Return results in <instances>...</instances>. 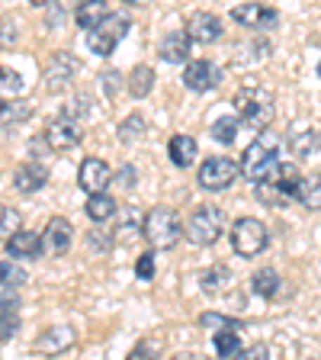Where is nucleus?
Segmentation results:
<instances>
[{
	"instance_id": "nucleus-1",
	"label": "nucleus",
	"mask_w": 321,
	"mask_h": 360,
	"mask_svg": "<svg viewBox=\"0 0 321 360\" xmlns=\"http://www.w3.org/2000/svg\"><path fill=\"white\" fill-rule=\"evenodd\" d=\"M280 158H283V139H280L277 132H261L254 142L244 148V155H241V174H244L254 187L270 184V180L280 174V167H283Z\"/></svg>"
},
{
	"instance_id": "nucleus-2",
	"label": "nucleus",
	"mask_w": 321,
	"mask_h": 360,
	"mask_svg": "<svg viewBox=\"0 0 321 360\" xmlns=\"http://www.w3.org/2000/svg\"><path fill=\"white\" fill-rule=\"evenodd\" d=\"M235 110H238V120L244 126H251L257 135L267 132V126L273 122V94L267 87H241L235 94Z\"/></svg>"
},
{
	"instance_id": "nucleus-3",
	"label": "nucleus",
	"mask_w": 321,
	"mask_h": 360,
	"mask_svg": "<svg viewBox=\"0 0 321 360\" xmlns=\"http://www.w3.org/2000/svg\"><path fill=\"white\" fill-rule=\"evenodd\" d=\"M187 232V225L180 222V216L171 210V206H155V210L145 212L142 219V235L151 248L157 251H167L180 241V235Z\"/></svg>"
},
{
	"instance_id": "nucleus-4",
	"label": "nucleus",
	"mask_w": 321,
	"mask_h": 360,
	"mask_svg": "<svg viewBox=\"0 0 321 360\" xmlns=\"http://www.w3.org/2000/svg\"><path fill=\"white\" fill-rule=\"evenodd\" d=\"M270 245V229L254 216H241L232 222V248L241 257H257Z\"/></svg>"
},
{
	"instance_id": "nucleus-5",
	"label": "nucleus",
	"mask_w": 321,
	"mask_h": 360,
	"mask_svg": "<svg viewBox=\"0 0 321 360\" xmlns=\"http://www.w3.org/2000/svg\"><path fill=\"white\" fill-rule=\"evenodd\" d=\"M222 225H225V216L218 206H209V202H206V206H196L193 216L187 219V238L199 248H209L218 241Z\"/></svg>"
},
{
	"instance_id": "nucleus-6",
	"label": "nucleus",
	"mask_w": 321,
	"mask_h": 360,
	"mask_svg": "<svg viewBox=\"0 0 321 360\" xmlns=\"http://www.w3.org/2000/svg\"><path fill=\"white\" fill-rule=\"evenodd\" d=\"M241 177V165L238 161H232V158H206L199 165V187L202 190H212V193H218V190H228L235 184V180Z\"/></svg>"
},
{
	"instance_id": "nucleus-7",
	"label": "nucleus",
	"mask_w": 321,
	"mask_h": 360,
	"mask_svg": "<svg viewBox=\"0 0 321 360\" xmlns=\"http://www.w3.org/2000/svg\"><path fill=\"white\" fill-rule=\"evenodd\" d=\"M129 32V20L126 13H110L103 22H100L93 32H87V45H90V52L93 55H112V49L126 39Z\"/></svg>"
},
{
	"instance_id": "nucleus-8",
	"label": "nucleus",
	"mask_w": 321,
	"mask_h": 360,
	"mask_svg": "<svg viewBox=\"0 0 321 360\" xmlns=\"http://www.w3.org/2000/svg\"><path fill=\"white\" fill-rule=\"evenodd\" d=\"M81 139H84L81 122H77L74 116H67V112L45 126V145L52 151H71L81 145Z\"/></svg>"
},
{
	"instance_id": "nucleus-9",
	"label": "nucleus",
	"mask_w": 321,
	"mask_h": 360,
	"mask_svg": "<svg viewBox=\"0 0 321 360\" xmlns=\"http://www.w3.org/2000/svg\"><path fill=\"white\" fill-rule=\"evenodd\" d=\"M112 177H116V174H112V167L106 165L103 158H84L81 171H77V187L87 196H100V193H106Z\"/></svg>"
},
{
	"instance_id": "nucleus-10",
	"label": "nucleus",
	"mask_w": 321,
	"mask_h": 360,
	"mask_svg": "<svg viewBox=\"0 0 321 360\" xmlns=\"http://www.w3.org/2000/svg\"><path fill=\"white\" fill-rule=\"evenodd\" d=\"M74 241V225L67 222L65 216H52L42 229V255L48 257H61L67 255V248Z\"/></svg>"
},
{
	"instance_id": "nucleus-11",
	"label": "nucleus",
	"mask_w": 321,
	"mask_h": 360,
	"mask_svg": "<svg viewBox=\"0 0 321 360\" xmlns=\"http://www.w3.org/2000/svg\"><path fill=\"white\" fill-rule=\"evenodd\" d=\"M77 71H81V65L71 52H52V58L45 65V90H52V94L65 90L77 77Z\"/></svg>"
},
{
	"instance_id": "nucleus-12",
	"label": "nucleus",
	"mask_w": 321,
	"mask_h": 360,
	"mask_svg": "<svg viewBox=\"0 0 321 360\" xmlns=\"http://www.w3.org/2000/svg\"><path fill=\"white\" fill-rule=\"evenodd\" d=\"M222 81V71L216 68V61L209 58H196L183 68V84H187L193 94H206V90H216Z\"/></svg>"
},
{
	"instance_id": "nucleus-13",
	"label": "nucleus",
	"mask_w": 321,
	"mask_h": 360,
	"mask_svg": "<svg viewBox=\"0 0 321 360\" xmlns=\"http://www.w3.org/2000/svg\"><path fill=\"white\" fill-rule=\"evenodd\" d=\"M187 36L193 39V42H202V45H212L222 39V20H218L216 13H209V10H196V13L187 16Z\"/></svg>"
},
{
	"instance_id": "nucleus-14",
	"label": "nucleus",
	"mask_w": 321,
	"mask_h": 360,
	"mask_svg": "<svg viewBox=\"0 0 321 360\" xmlns=\"http://www.w3.org/2000/svg\"><path fill=\"white\" fill-rule=\"evenodd\" d=\"M45 184H48V171H45V165H39V161H26V165H20L13 174V187L20 190V193H36Z\"/></svg>"
},
{
	"instance_id": "nucleus-15",
	"label": "nucleus",
	"mask_w": 321,
	"mask_h": 360,
	"mask_svg": "<svg viewBox=\"0 0 321 360\" xmlns=\"http://www.w3.org/2000/svg\"><path fill=\"white\" fill-rule=\"evenodd\" d=\"M7 255L13 257V261H36V257L42 255V235L30 232V229L13 235V238L7 241Z\"/></svg>"
},
{
	"instance_id": "nucleus-16",
	"label": "nucleus",
	"mask_w": 321,
	"mask_h": 360,
	"mask_svg": "<svg viewBox=\"0 0 321 360\" xmlns=\"http://www.w3.org/2000/svg\"><path fill=\"white\" fill-rule=\"evenodd\" d=\"M71 345H74V328H71V325L48 328L36 338V351L39 354H58V351H67Z\"/></svg>"
},
{
	"instance_id": "nucleus-17",
	"label": "nucleus",
	"mask_w": 321,
	"mask_h": 360,
	"mask_svg": "<svg viewBox=\"0 0 321 360\" xmlns=\"http://www.w3.org/2000/svg\"><path fill=\"white\" fill-rule=\"evenodd\" d=\"M190 42L193 39L187 36V30H173V32H167L164 39H161V58L164 61H171V65H180V61H187L190 58Z\"/></svg>"
},
{
	"instance_id": "nucleus-18",
	"label": "nucleus",
	"mask_w": 321,
	"mask_h": 360,
	"mask_svg": "<svg viewBox=\"0 0 321 360\" xmlns=\"http://www.w3.org/2000/svg\"><path fill=\"white\" fill-rule=\"evenodd\" d=\"M318 145H321V139H318V132H315L312 126H308V129H292L289 139H286V148H289V155L299 158V161L312 158L315 151H318Z\"/></svg>"
},
{
	"instance_id": "nucleus-19",
	"label": "nucleus",
	"mask_w": 321,
	"mask_h": 360,
	"mask_svg": "<svg viewBox=\"0 0 321 360\" xmlns=\"http://www.w3.org/2000/svg\"><path fill=\"white\" fill-rule=\"evenodd\" d=\"M232 267H225V264H212L199 274V286L202 292H209V296H218V292H228L232 290Z\"/></svg>"
},
{
	"instance_id": "nucleus-20",
	"label": "nucleus",
	"mask_w": 321,
	"mask_h": 360,
	"mask_svg": "<svg viewBox=\"0 0 321 360\" xmlns=\"http://www.w3.org/2000/svg\"><path fill=\"white\" fill-rule=\"evenodd\" d=\"M196 139L193 135H183V132H177L171 139V142H167V155H171V161L177 167H190L196 161Z\"/></svg>"
},
{
	"instance_id": "nucleus-21",
	"label": "nucleus",
	"mask_w": 321,
	"mask_h": 360,
	"mask_svg": "<svg viewBox=\"0 0 321 360\" xmlns=\"http://www.w3.org/2000/svg\"><path fill=\"white\" fill-rule=\"evenodd\" d=\"M126 87H129L132 97H148L151 87H155V71H151L148 65H135L132 71H129Z\"/></svg>"
},
{
	"instance_id": "nucleus-22",
	"label": "nucleus",
	"mask_w": 321,
	"mask_h": 360,
	"mask_svg": "<svg viewBox=\"0 0 321 360\" xmlns=\"http://www.w3.org/2000/svg\"><path fill=\"white\" fill-rule=\"evenodd\" d=\"M106 7H103V0H87V4H81L77 7V26L81 30H87V32H93L100 26V22L106 20Z\"/></svg>"
},
{
	"instance_id": "nucleus-23",
	"label": "nucleus",
	"mask_w": 321,
	"mask_h": 360,
	"mask_svg": "<svg viewBox=\"0 0 321 360\" xmlns=\"http://www.w3.org/2000/svg\"><path fill=\"white\" fill-rule=\"evenodd\" d=\"M296 200H299L308 212H318L321 210V177H318V174H315V177H302Z\"/></svg>"
},
{
	"instance_id": "nucleus-24",
	"label": "nucleus",
	"mask_w": 321,
	"mask_h": 360,
	"mask_svg": "<svg viewBox=\"0 0 321 360\" xmlns=\"http://www.w3.org/2000/svg\"><path fill=\"white\" fill-rule=\"evenodd\" d=\"M280 277H277V270H270V267H263V270H257L254 277H251V290L257 292V296H263V300H273L280 292Z\"/></svg>"
},
{
	"instance_id": "nucleus-25",
	"label": "nucleus",
	"mask_w": 321,
	"mask_h": 360,
	"mask_svg": "<svg viewBox=\"0 0 321 360\" xmlns=\"http://www.w3.org/2000/svg\"><path fill=\"white\" fill-rule=\"evenodd\" d=\"M212 345H216V354L222 360H235L241 354V338L235 328H225V331H216V338H212Z\"/></svg>"
},
{
	"instance_id": "nucleus-26",
	"label": "nucleus",
	"mask_w": 321,
	"mask_h": 360,
	"mask_svg": "<svg viewBox=\"0 0 321 360\" xmlns=\"http://www.w3.org/2000/svg\"><path fill=\"white\" fill-rule=\"evenodd\" d=\"M87 216L93 219V222H106V219L116 216V200H112L110 193H100V196H87Z\"/></svg>"
},
{
	"instance_id": "nucleus-27",
	"label": "nucleus",
	"mask_w": 321,
	"mask_h": 360,
	"mask_svg": "<svg viewBox=\"0 0 321 360\" xmlns=\"http://www.w3.org/2000/svg\"><path fill=\"white\" fill-rule=\"evenodd\" d=\"M238 129H241V120H235V116H218V120L209 126V132L216 142L232 145L235 139H238Z\"/></svg>"
},
{
	"instance_id": "nucleus-28",
	"label": "nucleus",
	"mask_w": 321,
	"mask_h": 360,
	"mask_svg": "<svg viewBox=\"0 0 321 360\" xmlns=\"http://www.w3.org/2000/svg\"><path fill=\"white\" fill-rule=\"evenodd\" d=\"M263 10L267 7H261V4H238V7L232 10V20L238 22V26H244V30H257L263 20Z\"/></svg>"
},
{
	"instance_id": "nucleus-29",
	"label": "nucleus",
	"mask_w": 321,
	"mask_h": 360,
	"mask_svg": "<svg viewBox=\"0 0 321 360\" xmlns=\"http://www.w3.org/2000/svg\"><path fill=\"white\" fill-rule=\"evenodd\" d=\"M32 116V106L30 103H22V100H13V103L4 106V112H0V126H7V129H16L20 122H26Z\"/></svg>"
},
{
	"instance_id": "nucleus-30",
	"label": "nucleus",
	"mask_w": 321,
	"mask_h": 360,
	"mask_svg": "<svg viewBox=\"0 0 321 360\" xmlns=\"http://www.w3.org/2000/svg\"><path fill=\"white\" fill-rule=\"evenodd\" d=\"M161 354H164V338H142V341L132 347L129 360H157Z\"/></svg>"
},
{
	"instance_id": "nucleus-31",
	"label": "nucleus",
	"mask_w": 321,
	"mask_h": 360,
	"mask_svg": "<svg viewBox=\"0 0 321 360\" xmlns=\"http://www.w3.org/2000/svg\"><path fill=\"white\" fill-rule=\"evenodd\" d=\"M116 132H119V142L122 145H132V142H138V139L145 135V120L138 116V112H132L129 120L119 122V129H116Z\"/></svg>"
},
{
	"instance_id": "nucleus-32",
	"label": "nucleus",
	"mask_w": 321,
	"mask_h": 360,
	"mask_svg": "<svg viewBox=\"0 0 321 360\" xmlns=\"http://www.w3.org/2000/svg\"><path fill=\"white\" fill-rule=\"evenodd\" d=\"M26 283V270L13 261H0V290H16Z\"/></svg>"
},
{
	"instance_id": "nucleus-33",
	"label": "nucleus",
	"mask_w": 321,
	"mask_h": 360,
	"mask_svg": "<svg viewBox=\"0 0 321 360\" xmlns=\"http://www.w3.org/2000/svg\"><path fill=\"white\" fill-rule=\"evenodd\" d=\"M20 232H22L20 229V212L0 202V241L7 245V241L13 238V235H20Z\"/></svg>"
},
{
	"instance_id": "nucleus-34",
	"label": "nucleus",
	"mask_w": 321,
	"mask_h": 360,
	"mask_svg": "<svg viewBox=\"0 0 321 360\" xmlns=\"http://www.w3.org/2000/svg\"><path fill=\"white\" fill-rule=\"evenodd\" d=\"M22 90V77L16 75L13 68L0 65V94H20Z\"/></svg>"
},
{
	"instance_id": "nucleus-35",
	"label": "nucleus",
	"mask_w": 321,
	"mask_h": 360,
	"mask_svg": "<svg viewBox=\"0 0 321 360\" xmlns=\"http://www.w3.org/2000/svg\"><path fill=\"white\" fill-rule=\"evenodd\" d=\"M199 325H202V328H235V331H238L241 328V322H235V319H225V315H216V312H206V315H202V319H199Z\"/></svg>"
},
{
	"instance_id": "nucleus-36",
	"label": "nucleus",
	"mask_w": 321,
	"mask_h": 360,
	"mask_svg": "<svg viewBox=\"0 0 321 360\" xmlns=\"http://www.w3.org/2000/svg\"><path fill=\"white\" fill-rule=\"evenodd\" d=\"M138 229H142V225H138V216H135V210L129 206V212L119 219V229H116L112 235H119V238H132V235L138 232Z\"/></svg>"
},
{
	"instance_id": "nucleus-37",
	"label": "nucleus",
	"mask_w": 321,
	"mask_h": 360,
	"mask_svg": "<svg viewBox=\"0 0 321 360\" xmlns=\"http://www.w3.org/2000/svg\"><path fill=\"white\" fill-rule=\"evenodd\" d=\"M16 331H20V315L16 312H0V341H10Z\"/></svg>"
},
{
	"instance_id": "nucleus-38",
	"label": "nucleus",
	"mask_w": 321,
	"mask_h": 360,
	"mask_svg": "<svg viewBox=\"0 0 321 360\" xmlns=\"http://www.w3.org/2000/svg\"><path fill=\"white\" fill-rule=\"evenodd\" d=\"M13 26H16L13 16H7V20H0V49H13V45H16L20 32H16Z\"/></svg>"
},
{
	"instance_id": "nucleus-39",
	"label": "nucleus",
	"mask_w": 321,
	"mask_h": 360,
	"mask_svg": "<svg viewBox=\"0 0 321 360\" xmlns=\"http://www.w3.org/2000/svg\"><path fill=\"white\" fill-rule=\"evenodd\" d=\"M257 196H261L267 206H286V202H289L277 187H273V184H261V187H257Z\"/></svg>"
},
{
	"instance_id": "nucleus-40",
	"label": "nucleus",
	"mask_w": 321,
	"mask_h": 360,
	"mask_svg": "<svg viewBox=\"0 0 321 360\" xmlns=\"http://www.w3.org/2000/svg\"><path fill=\"white\" fill-rule=\"evenodd\" d=\"M135 180H138L135 167H132V165H122L119 171H116V177H112V184H119L122 190H132V187H135Z\"/></svg>"
},
{
	"instance_id": "nucleus-41",
	"label": "nucleus",
	"mask_w": 321,
	"mask_h": 360,
	"mask_svg": "<svg viewBox=\"0 0 321 360\" xmlns=\"http://www.w3.org/2000/svg\"><path fill=\"white\" fill-rule=\"evenodd\" d=\"M135 274H138V280H151V277H155V257H151V255L138 257V261H135Z\"/></svg>"
},
{
	"instance_id": "nucleus-42",
	"label": "nucleus",
	"mask_w": 321,
	"mask_h": 360,
	"mask_svg": "<svg viewBox=\"0 0 321 360\" xmlns=\"http://www.w3.org/2000/svg\"><path fill=\"white\" fill-rule=\"evenodd\" d=\"M235 360H267V345H251L238 354Z\"/></svg>"
},
{
	"instance_id": "nucleus-43",
	"label": "nucleus",
	"mask_w": 321,
	"mask_h": 360,
	"mask_svg": "<svg viewBox=\"0 0 321 360\" xmlns=\"http://www.w3.org/2000/svg\"><path fill=\"white\" fill-rule=\"evenodd\" d=\"M277 22H280V13H277V10H263V20H261V26H257V30H273Z\"/></svg>"
},
{
	"instance_id": "nucleus-44",
	"label": "nucleus",
	"mask_w": 321,
	"mask_h": 360,
	"mask_svg": "<svg viewBox=\"0 0 321 360\" xmlns=\"http://www.w3.org/2000/svg\"><path fill=\"white\" fill-rule=\"evenodd\" d=\"M100 235H103V232H90V235H87V241H90L93 248H97V251H106V248H110L112 241H110V238H100Z\"/></svg>"
},
{
	"instance_id": "nucleus-45",
	"label": "nucleus",
	"mask_w": 321,
	"mask_h": 360,
	"mask_svg": "<svg viewBox=\"0 0 321 360\" xmlns=\"http://www.w3.org/2000/svg\"><path fill=\"white\" fill-rule=\"evenodd\" d=\"M173 360H209V357H202V354H193V351H187V354H177Z\"/></svg>"
},
{
	"instance_id": "nucleus-46",
	"label": "nucleus",
	"mask_w": 321,
	"mask_h": 360,
	"mask_svg": "<svg viewBox=\"0 0 321 360\" xmlns=\"http://www.w3.org/2000/svg\"><path fill=\"white\" fill-rule=\"evenodd\" d=\"M4 106H7V103H4V100H0V112H4Z\"/></svg>"
},
{
	"instance_id": "nucleus-47",
	"label": "nucleus",
	"mask_w": 321,
	"mask_h": 360,
	"mask_svg": "<svg viewBox=\"0 0 321 360\" xmlns=\"http://www.w3.org/2000/svg\"><path fill=\"white\" fill-rule=\"evenodd\" d=\"M318 77H321V61H318Z\"/></svg>"
},
{
	"instance_id": "nucleus-48",
	"label": "nucleus",
	"mask_w": 321,
	"mask_h": 360,
	"mask_svg": "<svg viewBox=\"0 0 321 360\" xmlns=\"http://www.w3.org/2000/svg\"><path fill=\"white\" fill-rule=\"evenodd\" d=\"M318 177H321V171H318Z\"/></svg>"
}]
</instances>
